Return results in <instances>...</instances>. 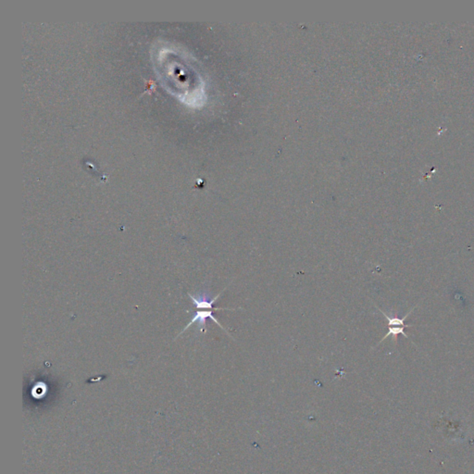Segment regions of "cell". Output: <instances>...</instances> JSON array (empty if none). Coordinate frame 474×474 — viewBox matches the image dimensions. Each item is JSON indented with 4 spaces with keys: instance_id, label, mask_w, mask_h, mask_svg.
<instances>
[{
    "instance_id": "6da1fadb",
    "label": "cell",
    "mask_w": 474,
    "mask_h": 474,
    "mask_svg": "<svg viewBox=\"0 0 474 474\" xmlns=\"http://www.w3.org/2000/svg\"><path fill=\"white\" fill-rule=\"evenodd\" d=\"M207 318L211 319L217 325H219L224 332H226V334H228L227 331L223 328L222 324H221V323L218 321V320L215 318L214 316H213V309H211V310H199V311H197L196 314L194 315V317L192 318L191 321L187 324V326L183 330V332H182L181 334H183L185 330L188 329V328L191 326L192 324H194V323H196V322L199 323V327L200 328L201 332H206V320Z\"/></svg>"
},
{
    "instance_id": "7a4b0ae2",
    "label": "cell",
    "mask_w": 474,
    "mask_h": 474,
    "mask_svg": "<svg viewBox=\"0 0 474 474\" xmlns=\"http://www.w3.org/2000/svg\"><path fill=\"white\" fill-rule=\"evenodd\" d=\"M224 291V289L223 290ZM221 292L219 295H217L215 298L212 299H207L205 297H199V298H195L193 297L192 295H189L190 299H192V302L196 305L197 308L198 309H213V304L216 302V300L219 299V297L221 296V294L222 293Z\"/></svg>"
},
{
    "instance_id": "3957f363",
    "label": "cell",
    "mask_w": 474,
    "mask_h": 474,
    "mask_svg": "<svg viewBox=\"0 0 474 474\" xmlns=\"http://www.w3.org/2000/svg\"><path fill=\"white\" fill-rule=\"evenodd\" d=\"M412 326L413 325H409V324L406 325V326H389L388 327V333L384 336L379 344H381L382 342H383L385 339H387L389 337H394V340L397 343V338H398V335H402L405 338H409L408 336L406 335L405 329L406 328L412 327Z\"/></svg>"
}]
</instances>
